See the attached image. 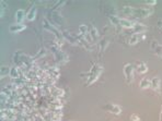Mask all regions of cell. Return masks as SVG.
<instances>
[{
  "label": "cell",
  "instance_id": "6da1fadb",
  "mask_svg": "<svg viewBox=\"0 0 162 121\" xmlns=\"http://www.w3.org/2000/svg\"><path fill=\"white\" fill-rule=\"evenodd\" d=\"M102 72H103V67L101 64H93L88 72L81 73L80 75L81 77H85V80H87L85 81V86H90L91 84H93V83H95L96 81L99 80Z\"/></svg>",
  "mask_w": 162,
  "mask_h": 121
},
{
  "label": "cell",
  "instance_id": "7a4b0ae2",
  "mask_svg": "<svg viewBox=\"0 0 162 121\" xmlns=\"http://www.w3.org/2000/svg\"><path fill=\"white\" fill-rule=\"evenodd\" d=\"M124 14L130 15V17H136V18H148L149 15L153 13V10L149 8H134L130 6H125L122 9Z\"/></svg>",
  "mask_w": 162,
  "mask_h": 121
},
{
  "label": "cell",
  "instance_id": "3957f363",
  "mask_svg": "<svg viewBox=\"0 0 162 121\" xmlns=\"http://www.w3.org/2000/svg\"><path fill=\"white\" fill-rule=\"evenodd\" d=\"M134 71H135V68L132 64H124L123 73H124L125 79H126V82L128 83V84H132L133 80H134Z\"/></svg>",
  "mask_w": 162,
  "mask_h": 121
},
{
  "label": "cell",
  "instance_id": "277c9868",
  "mask_svg": "<svg viewBox=\"0 0 162 121\" xmlns=\"http://www.w3.org/2000/svg\"><path fill=\"white\" fill-rule=\"evenodd\" d=\"M104 108L105 110H107L109 113H113V115H121L122 113V107L121 106H118V105H116V104H106L104 106Z\"/></svg>",
  "mask_w": 162,
  "mask_h": 121
},
{
  "label": "cell",
  "instance_id": "5b68a950",
  "mask_svg": "<svg viewBox=\"0 0 162 121\" xmlns=\"http://www.w3.org/2000/svg\"><path fill=\"white\" fill-rule=\"evenodd\" d=\"M25 28H26V25L19 24V23H13V24L9 25V32H10V33H13V34L20 33V32L24 31Z\"/></svg>",
  "mask_w": 162,
  "mask_h": 121
},
{
  "label": "cell",
  "instance_id": "8992f818",
  "mask_svg": "<svg viewBox=\"0 0 162 121\" xmlns=\"http://www.w3.org/2000/svg\"><path fill=\"white\" fill-rule=\"evenodd\" d=\"M135 24H136V22H133V21H130V20L124 19V18H118V25L122 26V28H133Z\"/></svg>",
  "mask_w": 162,
  "mask_h": 121
},
{
  "label": "cell",
  "instance_id": "52a82bcc",
  "mask_svg": "<svg viewBox=\"0 0 162 121\" xmlns=\"http://www.w3.org/2000/svg\"><path fill=\"white\" fill-rule=\"evenodd\" d=\"M160 84H161V80H160V77H154L153 79H151L150 88L153 92H160Z\"/></svg>",
  "mask_w": 162,
  "mask_h": 121
},
{
  "label": "cell",
  "instance_id": "ba28073f",
  "mask_svg": "<svg viewBox=\"0 0 162 121\" xmlns=\"http://www.w3.org/2000/svg\"><path fill=\"white\" fill-rule=\"evenodd\" d=\"M24 19H26V13L23 9H19L17 12H16V21L19 24H23V21Z\"/></svg>",
  "mask_w": 162,
  "mask_h": 121
},
{
  "label": "cell",
  "instance_id": "9c48e42d",
  "mask_svg": "<svg viewBox=\"0 0 162 121\" xmlns=\"http://www.w3.org/2000/svg\"><path fill=\"white\" fill-rule=\"evenodd\" d=\"M133 31H134V34H143L147 31V26L145 24H141V23H136L133 28Z\"/></svg>",
  "mask_w": 162,
  "mask_h": 121
},
{
  "label": "cell",
  "instance_id": "30bf717a",
  "mask_svg": "<svg viewBox=\"0 0 162 121\" xmlns=\"http://www.w3.org/2000/svg\"><path fill=\"white\" fill-rule=\"evenodd\" d=\"M89 34L91 35V37H92V39H93V41H98L100 38V35H99V31H98V28H95V26H90L89 28Z\"/></svg>",
  "mask_w": 162,
  "mask_h": 121
},
{
  "label": "cell",
  "instance_id": "8fae6325",
  "mask_svg": "<svg viewBox=\"0 0 162 121\" xmlns=\"http://www.w3.org/2000/svg\"><path fill=\"white\" fill-rule=\"evenodd\" d=\"M136 71L139 74H143V73H146V72L148 71V66L145 62H143V61H139L137 64V66H136Z\"/></svg>",
  "mask_w": 162,
  "mask_h": 121
},
{
  "label": "cell",
  "instance_id": "7c38bea8",
  "mask_svg": "<svg viewBox=\"0 0 162 121\" xmlns=\"http://www.w3.org/2000/svg\"><path fill=\"white\" fill-rule=\"evenodd\" d=\"M36 14H37V9L34 6H32L30 8V10H29V12L26 13V20L28 21H33V20H35Z\"/></svg>",
  "mask_w": 162,
  "mask_h": 121
},
{
  "label": "cell",
  "instance_id": "4fadbf2b",
  "mask_svg": "<svg viewBox=\"0 0 162 121\" xmlns=\"http://www.w3.org/2000/svg\"><path fill=\"white\" fill-rule=\"evenodd\" d=\"M110 45V39L104 37V38H102L101 41H99V51L103 52L105 49L107 48V46Z\"/></svg>",
  "mask_w": 162,
  "mask_h": 121
},
{
  "label": "cell",
  "instance_id": "5bb4252c",
  "mask_svg": "<svg viewBox=\"0 0 162 121\" xmlns=\"http://www.w3.org/2000/svg\"><path fill=\"white\" fill-rule=\"evenodd\" d=\"M150 84H151V80L148 77H145V79H141L139 82V87L141 90H147V88H150Z\"/></svg>",
  "mask_w": 162,
  "mask_h": 121
},
{
  "label": "cell",
  "instance_id": "9a60e30c",
  "mask_svg": "<svg viewBox=\"0 0 162 121\" xmlns=\"http://www.w3.org/2000/svg\"><path fill=\"white\" fill-rule=\"evenodd\" d=\"M10 77H11L12 80H18L20 79V71L17 67H12L11 70H10Z\"/></svg>",
  "mask_w": 162,
  "mask_h": 121
},
{
  "label": "cell",
  "instance_id": "2e32d148",
  "mask_svg": "<svg viewBox=\"0 0 162 121\" xmlns=\"http://www.w3.org/2000/svg\"><path fill=\"white\" fill-rule=\"evenodd\" d=\"M10 70L11 68L8 66H1V69H0V77H6L7 75H10Z\"/></svg>",
  "mask_w": 162,
  "mask_h": 121
},
{
  "label": "cell",
  "instance_id": "e0dca14e",
  "mask_svg": "<svg viewBox=\"0 0 162 121\" xmlns=\"http://www.w3.org/2000/svg\"><path fill=\"white\" fill-rule=\"evenodd\" d=\"M139 41H140V36L138 35V34H133V35L129 37L128 44L130 45V46H134V45L138 44Z\"/></svg>",
  "mask_w": 162,
  "mask_h": 121
},
{
  "label": "cell",
  "instance_id": "ac0fdd59",
  "mask_svg": "<svg viewBox=\"0 0 162 121\" xmlns=\"http://www.w3.org/2000/svg\"><path fill=\"white\" fill-rule=\"evenodd\" d=\"M89 33V28H88V25H85V24H81L79 26V34L80 35H87V34Z\"/></svg>",
  "mask_w": 162,
  "mask_h": 121
},
{
  "label": "cell",
  "instance_id": "d6986e66",
  "mask_svg": "<svg viewBox=\"0 0 162 121\" xmlns=\"http://www.w3.org/2000/svg\"><path fill=\"white\" fill-rule=\"evenodd\" d=\"M153 54L158 57L162 58V45H159V46L157 47L156 49L153 50Z\"/></svg>",
  "mask_w": 162,
  "mask_h": 121
},
{
  "label": "cell",
  "instance_id": "ffe728a7",
  "mask_svg": "<svg viewBox=\"0 0 162 121\" xmlns=\"http://www.w3.org/2000/svg\"><path fill=\"white\" fill-rule=\"evenodd\" d=\"M0 5H1V12H0V15L1 18H3V12H5V9L7 7V3L5 1H0Z\"/></svg>",
  "mask_w": 162,
  "mask_h": 121
},
{
  "label": "cell",
  "instance_id": "44dd1931",
  "mask_svg": "<svg viewBox=\"0 0 162 121\" xmlns=\"http://www.w3.org/2000/svg\"><path fill=\"white\" fill-rule=\"evenodd\" d=\"M159 43H158V41H152V43H151V49H152V50H154V49H156V48H157V47H158V46H159Z\"/></svg>",
  "mask_w": 162,
  "mask_h": 121
},
{
  "label": "cell",
  "instance_id": "7402d4cb",
  "mask_svg": "<svg viewBox=\"0 0 162 121\" xmlns=\"http://www.w3.org/2000/svg\"><path fill=\"white\" fill-rule=\"evenodd\" d=\"M145 5L153 7V6H156V5H157V1H156V0H153V1H145Z\"/></svg>",
  "mask_w": 162,
  "mask_h": 121
},
{
  "label": "cell",
  "instance_id": "603a6c76",
  "mask_svg": "<svg viewBox=\"0 0 162 121\" xmlns=\"http://www.w3.org/2000/svg\"><path fill=\"white\" fill-rule=\"evenodd\" d=\"M158 26H159L160 28H162V20H158Z\"/></svg>",
  "mask_w": 162,
  "mask_h": 121
},
{
  "label": "cell",
  "instance_id": "cb8c5ba5",
  "mask_svg": "<svg viewBox=\"0 0 162 121\" xmlns=\"http://www.w3.org/2000/svg\"><path fill=\"white\" fill-rule=\"evenodd\" d=\"M159 121H162V104H161V111H160V117H159Z\"/></svg>",
  "mask_w": 162,
  "mask_h": 121
},
{
  "label": "cell",
  "instance_id": "d4e9b609",
  "mask_svg": "<svg viewBox=\"0 0 162 121\" xmlns=\"http://www.w3.org/2000/svg\"><path fill=\"white\" fill-rule=\"evenodd\" d=\"M134 121H140V119H137V120H134Z\"/></svg>",
  "mask_w": 162,
  "mask_h": 121
}]
</instances>
